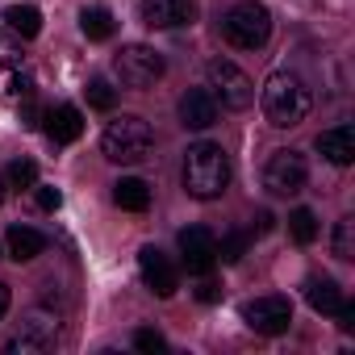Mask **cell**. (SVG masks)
<instances>
[{"instance_id": "6da1fadb", "label": "cell", "mask_w": 355, "mask_h": 355, "mask_svg": "<svg viewBox=\"0 0 355 355\" xmlns=\"http://www.w3.org/2000/svg\"><path fill=\"white\" fill-rule=\"evenodd\" d=\"M259 105H263V117L276 130H293V125H301L309 117L313 92H309V84L297 71H272L263 92H259Z\"/></svg>"}, {"instance_id": "7a4b0ae2", "label": "cell", "mask_w": 355, "mask_h": 355, "mask_svg": "<svg viewBox=\"0 0 355 355\" xmlns=\"http://www.w3.org/2000/svg\"><path fill=\"white\" fill-rule=\"evenodd\" d=\"M226 184H230V159H226V150L218 142L189 146V155H184V189H189V197L214 201V197L226 193Z\"/></svg>"}, {"instance_id": "3957f363", "label": "cell", "mask_w": 355, "mask_h": 355, "mask_svg": "<svg viewBox=\"0 0 355 355\" xmlns=\"http://www.w3.org/2000/svg\"><path fill=\"white\" fill-rule=\"evenodd\" d=\"M222 38L234 51H259L272 38V13L259 5V0H234V5L222 13Z\"/></svg>"}, {"instance_id": "277c9868", "label": "cell", "mask_w": 355, "mask_h": 355, "mask_svg": "<svg viewBox=\"0 0 355 355\" xmlns=\"http://www.w3.org/2000/svg\"><path fill=\"white\" fill-rule=\"evenodd\" d=\"M101 155H105L109 163H121V167L142 163V159L150 155V125H146L142 117H134V113L113 117V121L105 125V134H101Z\"/></svg>"}, {"instance_id": "5b68a950", "label": "cell", "mask_w": 355, "mask_h": 355, "mask_svg": "<svg viewBox=\"0 0 355 355\" xmlns=\"http://www.w3.org/2000/svg\"><path fill=\"white\" fill-rule=\"evenodd\" d=\"M205 76H209V96H214V101H222L226 109H251L255 84H251V76H247L239 63H230V59H209Z\"/></svg>"}, {"instance_id": "8992f818", "label": "cell", "mask_w": 355, "mask_h": 355, "mask_svg": "<svg viewBox=\"0 0 355 355\" xmlns=\"http://www.w3.org/2000/svg\"><path fill=\"white\" fill-rule=\"evenodd\" d=\"M163 71H167V63H163V55H159L155 46L134 42V46H121V51L113 55V76H117L125 88H150Z\"/></svg>"}, {"instance_id": "52a82bcc", "label": "cell", "mask_w": 355, "mask_h": 355, "mask_svg": "<svg viewBox=\"0 0 355 355\" xmlns=\"http://www.w3.org/2000/svg\"><path fill=\"white\" fill-rule=\"evenodd\" d=\"M309 180V167H305V155L301 150H276L263 167V189L272 197H297Z\"/></svg>"}, {"instance_id": "ba28073f", "label": "cell", "mask_w": 355, "mask_h": 355, "mask_svg": "<svg viewBox=\"0 0 355 355\" xmlns=\"http://www.w3.org/2000/svg\"><path fill=\"white\" fill-rule=\"evenodd\" d=\"M55 343H59V318H51V313H30V318L13 330V338L5 343V351H9V355H46V351H55Z\"/></svg>"}, {"instance_id": "9c48e42d", "label": "cell", "mask_w": 355, "mask_h": 355, "mask_svg": "<svg viewBox=\"0 0 355 355\" xmlns=\"http://www.w3.org/2000/svg\"><path fill=\"white\" fill-rule=\"evenodd\" d=\"M243 322L255 330V334H284L293 326V301L288 297H255L243 305Z\"/></svg>"}, {"instance_id": "30bf717a", "label": "cell", "mask_w": 355, "mask_h": 355, "mask_svg": "<svg viewBox=\"0 0 355 355\" xmlns=\"http://www.w3.org/2000/svg\"><path fill=\"white\" fill-rule=\"evenodd\" d=\"M180 259L193 276H209L218 268V239L205 226H189L180 230Z\"/></svg>"}, {"instance_id": "8fae6325", "label": "cell", "mask_w": 355, "mask_h": 355, "mask_svg": "<svg viewBox=\"0 0 355 355\" xmlns=\"http://www.w3.org/2000/svg\"><path fill=\"white\" fill-rule=\"evenodd\" d=\"M138 272H142V280H146V288L155 293V297H175V288H180V272H175V263L159 251V247H142L138 251Z\"/></svg>"}, {"instance_id": "7c38bea8", "label": "cell", "mask_w": 355, "mask_h": 355, "mask_svg": "<svg viewBox=\"0 0 355 355\" xmlns=\"http://www.w3.org/2000/svg\"><path fill=\"white\" fill-rule=\"evenodd\" d=\"M138 13H142V26L150 30H180L197 17L193 0H142Z\"/></svg>"}, {"instance_id": "4fadbf2b", "label": "cell", "mask_w": 355, "mask_h": 355, "mask_svg": "<svg viewBox=\"0 0 355 355\" xmlns=\"http://www.w3.org/2000/svg\"><path fill=\"white\" fill-rule=\"evenodd\" d=\"M218 121V101L205 88H193L180 96V125L184 130H209Z\"/></svg>"}, {"instance_id": "5bb4252c", "label": "cell", "mask_w": 355, "mask_h": 355, "mask_svg": "<svg viewBox=\"0 0 355 355\" xmlns=\"http://www.w3.org/2000/svg\"><path fill=\"white\" fill-rule=\"evenodd\" d=\"M46 134H51V142H59V146L76 142V138L84 134V113H80L76 105H59V109H51V113H46Z\"/></svg>"}, {"instance_id": "9a60e30c", "label": "cell", "mask_w": 355, "mask_h": 355, "mask_svg": "<svg viewBox=\"0 0 355 355\" xmlns=\"http://www.w3.org/2000/svg\"><path fill=\"white\" fill-rule=\"evenodd\" d=\"M318 150H322L334 167H347V163L355 159V130H351V125L322 130V134H318Z\"/></svg>"}, {"instance_id": "2e32d148", "label": "cell", "mask_w": 355, "mask_h": 355, "mask_svg": "<svg viewBox=\"0 0 355 355\" xmlns=\"http://www.w3.org/2000/svg\"><path fill=\"white\" fill-rule=\"evenodd\" d=\"M5 243H9V255L17 263H30V259H38L46 251V234L34 230V226H9V239Z\"/></svg>"}, {"instance_id": "e0dca14e", "label": "cell", "mask_w": 355, "mask_h": 355, "mask_svg": "<svg viewBox=\"0 0 355 355\" xmlns=\"http://www.w3.org/2000/svg\"><path fill=\"white\" fill-rule=\"evenodd\" d=\"M305 301H309L313 313H338L343 288H338L330 276H309V280H305Z\"/></svg>"}, {"instance_id": "ac0fdd59", "label": "cell", "mask_w": 355, "mask_h": 355, "mask_svg": "<svg viewBox=\"0 0 355 355\" xmlns=\"http://www.w3.org/2000/svg\"><path fill=\"white\" fill-rule=\"evenodd\" d=\"M30 88H34L30 71H26V67H21L17 59L0 55V101H13V96H30Z\"/></svg>"}, {"instance_id": "d6986e66", "label": "cell", "mask_w": 355, "mask_h": 355, "mask_svg": "<svg viewBox=\"0 0 355 355\" xmlns=\"http://www.w3.org/2000/svg\"><path fill=\"white\" fill-rule=\"evenodd\" d=\"M80 30H84L88 42H109L113 30H117V21H113V13H109L105 5H88V9L80 13Z\"/></svg>"}, {"instance_id": "ffe728a7", "label": "cell", "mask_w": 355, "mask_h": 355, "mask_svg": "<svg viewBox=\"0 0 355 355\" xmlns=\"http://www.w3.org/2000/svg\"><path fill=\"white\" fill-rule=\"evenodd\" d=\"M113 201L121 209H130V214H146L150 209V189L142 180H134V175H125V180L113 184Z\"/></svg>"}, {"instance_id": "44dd1931", "label": "cell", "mask_w": 355, "mask_h": 355, "mask_svg": "<svg viewBox=\"0 0 355 355\" xmlns=\"http://www.w3.org/2000/svg\"><path fill=\"white\" fill-rule=\"evenodd\" d=\"M5 26L21 38H38L42 34V13L34 5H13V9H5Z\"/></svg>"}, {"instance_id": "7402d4cb", "label": "cell", "mask_w": 355, "mask_h": 355, "mask_svg": "<svg viewBox=\"0 0 355 355\" xmlns=\"http://www.w3.org/2000/svg\"><path fill=\"white\" fill-rule=\"evenodd\" d=\"M288 234H293V243L309 247V243L318 239V218H313V209H293V214H288Z\"/></svg>"}, {"instance_id": "603a6c76", "label": "cell", "mask_w": 355, "mask_h": 355, "mask_svg": "<svg viewBox=\"0 0 355 355\" xmlns=\"http://www.w3.org/2000/svg\"><path fill=\"white\" fill-rule=\"evenodd\" d=\"M330 251H334V259H355V222H351V218H343V222L334 226Z\"/></svg>"}, {"instance_id": "cb8c5ba5", "label": "cell", "mask_w": 355, "mask_h": 355, "mask_svg": "<svg viewBox=\"0 0 355 355\" xmlns=\"http://www.w3.org/2000/svg\"><path fill=\"white\" fill-rule=\"evenodd\" d=\"M247 247H251V234H247V230H230V234L218 243V259H222V263H239V259L247 255Z\"/></svg>"}, {"instance_id": "d4e9b609", "label": "cell", "mask_w": 355, "mask_h": 355, "mask_svg": "<svg viewBox=\"0 0 355 355\" xmlns=\"http://www.w3.org/2000/svg\"><path fill=\"white\" fill-rule=\"evenodd\" d=\"M5 180H9V189H34L38 184V163L34 159H13Z\"/></svg>"}, {"instance_id": "484cf974", "label": "cell", "mask_w": 355, "mask_h": 355, "mask_svg": "<svg viewBox=\"0 0 355 355\" xmlns=\"http://www.w3.org/2000/svg\"><path fill=\"white\" fill-rule=\"evenodd\" d=\"M113 101H117V92L109 88V80H92V84H88V105H92V109L109 113V109H113Z\"/></svg>"}, {"instance_id": "4316f807", "label": "cell", "mask_w": 355, "mask_h": 355, "mask_svg": "<svg viewBox=\"0 0 355 355\" xmlns=\"http://www.w3.org/2000/svg\"><path fill=\"white\" fill-rule=\"evenodd\" d=\"M134 347H138V351H146V355H159V351H167V338H163L159 330L142 326V330H134Z\"/></svg>"}, {"instance_id": "83f0119b", "label": "cell", "mask_w": 355, "mask_h": 355, "mask_svg": "<svg viewBox=\"0 0 355 355\" xmlns=\"http://www.w3.org/2000/svg\"><path fill=\"white\" fill-rule=\"evenodd\" d=\"M34 197H38V205H42V209H51V214L63 205V193H59V189H38V184H34Z\"/></svg>"}, {"instance_id": "f1b7e54d", "label": "cell", "mask_w": 355, "mask_h": 355, "mask_svg": "<svg viewBox=\"0 0 355 355\" xmlns=\"http://www.w3.org/2000/svg\"><path fill=\"white\" fill-rule=\"evenodd\" d=\"M197 301H201V305H214V301H222V288H218L214 280H205V284L197 288Z\"/></svg>"}, {"instance_id": "f546056e", "label": "cell", "mask_w": 355, "mask_h": 355, "mask_svg": "<svg viewBox=\"0 0 355 355\" xmlns=\"http://www.w3.org/2000/svg\"><path fill=\"white\" fill-rule=\"evenodd\" d=\"M272 226H276V218H272L268 209H259V214H255V234H268Z\"/></svg>"}, {"instance_id": "4dcf8cb0", "label": "cell", "mask_w": 355, "mask_h": 355, "mask_svg": "<svg viewBox=\"0 0 355 355\" xmlns=\"http://www.w3.org/2000/svg\"><path fill=\"white\" fill-rule=\"evenodd\" d=\"M9 313V284H0V318Z\"/></svg>"}, {"instance_id": "1f68e13d", "label": "cell", "mask_w": 355, "mask_h": 355, "mask_svg": "<svg viewBox=\"0 0 355 355\" xmlns=\"http://www.w3.org/2000/svg\"><path fill=\"white\" fill-rule=\"evenodd\" d=\"M0 201H5V184H0Z\"/></svg>"}]
</instances>
